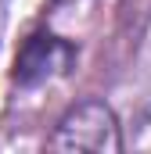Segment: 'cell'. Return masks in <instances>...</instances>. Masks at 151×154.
<instances>
[{"instance_id": "1", "label": "cell", "mask_w": 151, "mask_h": 154, "mask_svg": "<svg viewBox=\"0 0 151 154\" xmlns=\"http://www.w3.org/2000/svg\"><path fill=\"white\" fill-rule=\"evenodd\" d=\"M50 151H94V154H115L122 151L119 122L112 108L101 100H83L58 122L54 136L47 140Z\"/></svg>"}, {"instance_id": "2", "label": "cell", "mask_w": 151, "mask_h": 154, "mask_svg": "<svg viewBox=\"0 0 151 154\" xmlns=\"http://www.w3.org/2000/svg\"><path fill=\"white\" fill-rule=\"evenodd\" d=\"M76 61L72 43H65L54 32H33L22 43L14 57V82L18 86H40L54 75H65Z\"/></svg>"}]
</instances>
